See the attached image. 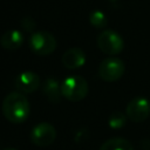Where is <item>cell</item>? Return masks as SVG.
I'll return each mask as SVG.
<instances>
[{
	"mask_svg": "<svg viewBox=\"0 0 150 150\" xmlns=\"http://www.w3.org/2000/svg\"><path fill=\"white\" fill-rule=\"evenodd\" d=\"M29 102L20 91L8 94L2 101V114L12 123H23L29 117Z\"/></svg>",
	"mask_w": 150,
	"mask_h": 150,
	"instance_id": "1",
	"label": "cell"
},
{
	"mask_svg": "<svg viewBox=\"0 0 150 150\" xmlns=\"http://www.w3.org/2000/svg\"><path fill=\"white\" fill-rule=\"evenodd\" d=\"M61 91L62 96L71 102H79L83 100L88 91V83L87 81L79 75H71L64 79L61 83Z\"/></svg>",
	"mask_w": 150,
	"mask_h": 150,
	"instance_id": "2",
	"label": "cell"
},
{
	"mask_svg": "<svg viewBox=\"0 0 150 150\" xmlns=\"http://www.w3.org/2000/svg\"><path fill=\"white\" fill-rule=\"evenodd\" d=\"M96 41L100 50L107 55H117L124 48V41L122 36L112 29H105L101 32Z\"/></svg>",
	"mask_w": 150,
	"mask_h": 150,
	"instance_id": "3",
	"label": "cell"
},
{
	"mask_svg": "<svg viewBox=\"0 0 150 150\" xmlns=\"http://www.w3.org/2000/svg\"><path fill=\"white\" fill-rule=\"evenodd\" d=\"M29 48L38 55H49L56 48V39L49 32H34L29 38Z\"/></svg>",
	"mask_w": 150,
	"mask_h": 150,
	"instance_id": "4",
	"label": "cell"
},
{
	"mask_svg": "<svg viewBox=\"0 0 150 150\" xmlns=\"http://www.w3.org/2000/svg\"><path fill=\"white\" fill-rule=\"evenodd\" d=\"M125 71L124 62L118 57H107L98 66V76L105 82H115L120 80Z\"/></svg>",
	"mask_w": 150,
	"mask_h": 150,
	"instance_id": "5",
	"label": "cell"
},
{
	"mask_svg": "<svg viewBox=\"0 0 150 150\" xmlns=\"http://www.w3.org/2000/svg\"><path fill=\"white\" fill-rule=\"evenodd\" d=\"M125 115L135 123L145 121L150 116V101L143 96L132 98L125 108Z\"/></svg>",
	"mask_w": 150,
	"mask_h": 150,
	"instance_id": "6",
	"label": "cell"
},
{
	"mask_svg": "<svg viewBox=\"0 0 150 150\" xmlns=\"http://www.w3.org/2000/svg\"><path fill=\"white\" fill-rule=\"evenodd\" d=\"M56 138L55 128L47 122L36 124L30 131V142L38 146L50 145Z\"/></svg>",
	"mask_w": 150,
	"mask_h": 150,
	"instance_id": "7",
	"label": "cell"
},
{
	"mask_svg": "<svg viewBox=\"0 0 150 150\" xmlns=\"http://www.w3.org/2000/svg\"><path fill=\"white\" fill-rule=\"evenodd\" d=\"M40 86V77L34 71H22L15 79V87L20 93H34Z\"/></svg>",
	"mask_w": 150,
	"mask_h": 150,
	"instance_id": "8",
	"label": "cell"
},
{
	"mask_svg": "<svg viewBox=\"0 0 150 150\" xmlns=\"http://www.w3.org/2000/svg\"><path fill=\"white\" fill-rule=\"evenodd\" d=\"M86 63V54L81 48L73 47L62 55V64L68 69L81 68Z\"/></svg>",
	"mask_w": 150,
	"mask_h": 150,
	"instance_id": "9",
	"label": "cell"
},
{
	"mask_svg": "<svg viewBox=\"0 0 150 150\" xmlns=\"http://www.w3.org/2000/svg\"><path fill=\"white\" fill-rule=\"evenodd\" d=\"M22 43H23V35L18 29L7 30L0 38V45L5 49L14 50V49L20 48L22 46Z\"/></svg>",
	"mask_w": 150,
	"mask_h": 150,
	"instance_id": "10",
	"label": "cell"
},
{
	"mask_svg": "<svg viewBox=\"0 0 150 150\" xmlns=\"http://www.w3.org/2000/svg\"><path fill=\"white\" fill-rule=\"evenodd\" d=\"M42 91L46 95V97L52 103H57L61 100L62 91H61V84L55 79H47L43 83Z\"/></svg>",
	"mask_w": 150,
	"mask_h": 150,
	"instance_id": "11",
	"label": "cell"
},
{
	"mask_svg": "<svg viewBox=\"0 0 150 150\" xmlns=\"http://www.w3.org/2000/svg\"><path fill=\"white\" fill-rule=\"evenodd\" d=\"M98 150H134L131 143L122 137H112L107 139Z\"/></svg>",
	"mask_w": 150,
	"mask_h": 150,
	"instance_id": "12",
	"label": "cell"
},
{
	"mask_svg": "<svg viewBox=\"0 0 150 150\" xmlns=\"http://www.w3.org/2000/svg\"><path fill=\"white\" fill-rule=\"evenodd\" d=\"M89 22H90V25L93 27L101 29V28H104L108 25V19H107L105 14L102 11L96 9V11H93L90 13V15H89Z\"/></svg>",
	"mask_w": 150,
	"mask_h": 150,
	"instance_id": "13",
	"label": "cell"
},
{
	"mask_svg": "<svg viewBox=\"0 0 150 150\" xmlns=\"http://www.w3.org/2000/svg\"><path fill=\"white\" fill-rule=\"evenodd\" d=\"M127 118L128 117H127L125 114H123L121 111H115L109 116L108 124H109V127L111 129H120L125 124Z\"/></svg>",
	"mask_w": 150,
	"mask_h": 150,
	"instance_id": "14",
	"label": "cell"
},
{
	"mask_svg": "<svg viewBox=\"0 0 150 150\" xmlns=\"http://www.w3.org/2000/svg\"><path fill=\"white\" fill-rule=\"evenodd\" d=\"M36 23L35 21L30 18V16H25L22 20H21V27L26 30V32H33L34 28H35Z\"/></svg>",
	"mask_w": 150,
	"mask_h": 150,
	"instance_id": "15",
	"label": "cell"
},
{
	"mask_svg": "<svg viewBox=\"0 0 150 150\" xmlns=\"http://www.w3.org/2000/svg\"><path fill=\"white\" fill-rule=\"evenodd\" d=\"M2 150H16V149H14V148H6V149H2Z\"/></svg>",
	"mask_w": 150,
	"mask_h": 150,
	"instance_id": "16",
	"label": "cell"
}]
</instances>
